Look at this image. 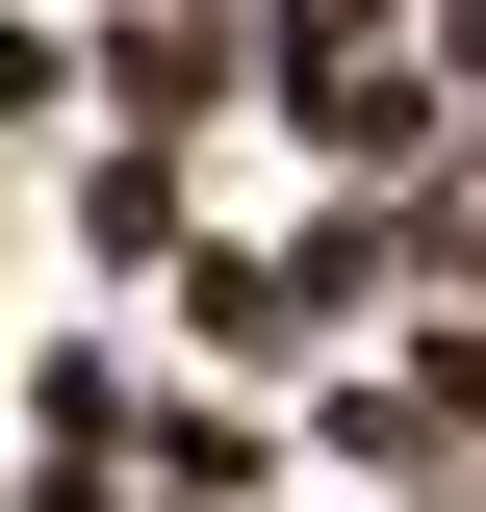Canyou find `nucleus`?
Listing matches in <instances>:
<instances>
[{
    "mask_svg": "<svg viewBox=\"0 0 486 512\" xmlns=\"http://www.w3.org/2000/svg\"><path fill=\"white\" fill-rule=\"evenodd\" d=\"M256 128H282L307 180H435V128H461V77H435L410 26H359V52H256Z\"/></svg>",
    "mask_w": 486,
    "mask_h": 512,
    "instance_id": "nucleus-1",
    "label": "nucleus"
},
{
    "mask_svg": "<svg viewBox=\"0 0 486 512\" xmlns=\"http://www.w3.org/2000/svg\"><path fill=\"white\" fill-rule=\"evenodd\" d=\"M77 103H103V128H180V154H205V128L256 103V0H103V26H77Z\"/></svg>",
    "mask_w": 486,
    "mask_h": 512,
    "instance_id": "nucleus-2",
    "label": "nucleus"
},
{
    "mask_svg": "<svg viewBox=\"0 0 486 512\" xmlns=\"http://www.w3.org/2000/svg\"><path fill=\"white\" fill-rule=\"evenodd\" d=\"M256 282H282V308H307V359H333L359 308H410V180H333L282 256H256Z\"/></svg>",
    "mask_w": 486,
    "mask_h": 512,
    "instance_id": "nucleus-3",
    "label": "nucleus"
},
{
    "mask_svg": "<svg viewBox=\"0 0 486 512\" xmlns=\"http://www.w3.org/2000/svg\"><path fill=\"white\" fill-rule=\"evenodd\" d=\"M128 487L256 512V487H282V410H256V384H128Z\"/></svg>",
    "mask_w": 486,
    "mask_h": 512,
    "instance_id": "nucleus-4",
    "label": "nucleus"
},
{
    "mask_svg": "<svg viewBox=\"0 0 486 512\" xmlns=\"http://www.w3.org/2000/svg\"><path fill=\"white\" fill-rule=\"evenodd\" d=\"M154 308H180V359H205V384H307V308L256 282L231 231H180V256H154Z\"/></svg>",
    "mask_w": 486,
    "mask_h": 512,
    "instance_id": "nucleus-5",
    "label": "nucleus"
},
{
    "mask_svg": "<svg viewBox=\"0 0 486 512\" xmlns=\"http://www.w3.org/2000/svg\"><path fill=\"white\" fill-rule=\"evenodd\" d=\"M180 231H205V180H180V128H103V154H77V256H103V282H154Z\"/></svg>",
    "mask_w": 486,
    "mask_h": 512,
    "instance_id": "nucleus-6",
    "label": "nucleus"
},
{
    "mask_svg": "<svg viewBox=\"0 0 486 512\" xmlns=\"http://www.w3.org/2000/svg\"><path fill=\"white\" fill-rule=\"evenodd\" d=\"M26 436H103L128 461V333H52V359H26Z\"/></svg>",
    "mask_w": 486,
    "mask_h": 512,
    "instance_id": "nucleus-7",
    "label": "nucleus"
},
{
    "mask_svg": "<svg viewBox=\"0 0 486 512\" xmlns=\"http://www.w3.org/2000/svg\"><path fill=\"white\" fill-rule=\"evenodd\" d=\"M77 103V52H52V26H26V0H0V154H26V128H52Z\"/></svg>",
    "mask_w": 486,
    "mask_h": 512,
    "instance_id": "nucleus-8",
    "label": "nucleus"
},
{
    "mask_svg": "<svg viewBox=\"0 0 486 512\" xmlns=\"http://www.w3.org/2000/svg\"><path fill=\"white\" fill-rule=\"evenodd\" d=\"M0 512H128V461H103V436H26V487H0Z\"/></svg>",
    "mask_w": 486,
    "mask_h": 512,
    "instance_id": "nucleus-9",
    "label": "nucleus"
}]
</instances>
